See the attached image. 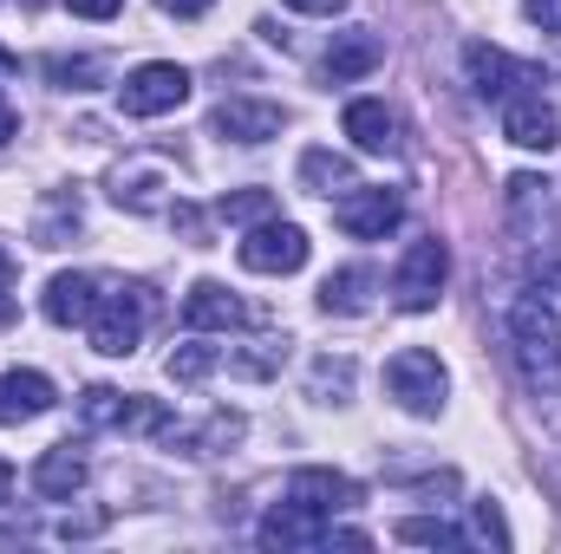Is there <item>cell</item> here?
Returning <instances> with one entry per match:
<instances>
[{"mask_svg":"<svg viewBox=\"0 0 561 554\" xmlns=\"http://www.w3.org/2000/svg\"><path fill=\"white\" fill-rule=\"evenodd\" d=\"M510 346H516V372L523 385L542 399V405H561V326L556 307L542 293H523L510 307Z\"/></svg>","mask_w":561,"mask_h":554,"instance_id":"cell-1","label":"cell"},{"mask_svg":"<svg viewBox=\"0 0 561 554\" xmlns=\"http://www.w3.org/2000/svg\"><path fill=\"white\" fill-rule=\"evenodd\" d=\"M150 313H157V293H150L144 280H105V287H99V307H92V320H85L92 353H105V359H131V353L144 346Z\"/></svg>","mask_w":561,"mask_h":554,"instance_id":"cell-2","label":"cell"},{"mask_svg":"<svg viewBox=\"0 0 561 554\" xmlns=\"http://www.w3.org/2000/svg\"><path fill=\"white\" fill-rule=\"evenodd\" d=\"M386 392H392V405H399V412L437 417V412H444V392H450V372H444V359H437V353L405 346V353H392V359H386Z\"/></svg>","mask_w":561,"mask_h":554,"instance_id":"cell-3","label":"cell"},{"mask_svg":"<svg viewBox=\"0 0 561 554\" xmlns=\"http://www.w3.org/2000/svg\"><path fill=\"white\" fill-rule=\"evenodd\" d=\"M444 280H450V249L437 235H419L405 255H399V275H392V300L405 313H431L444 300Z\"/></svg>","mask_w":561,"mask_h":554,"instance_id":"cell-4","label":"cell"},{"mask_svg":"<svg viewBox=\"0 0 561 554\" xmlns=\"http://www.w3.org/2000/svg\"><path fill=\"white\" fill-rule=\"evenodd\" d=\"M242 268L249 275H300L307 268V255H313V242H307V229L300 222H280V216H268V222H255L249 235H242Z\"/></svg>","mask_w":561,"mask_h":554,"instance_id":"cell-5","label":"cell"},{"mask_svg":"<svg viewBox=\"0 0 561 554\" xmlns=\"http://www.w3.org/2000/svg\"><path fill=\"white\" fill-rule=\"evenodd\" d=\"M333 222H340L353 242H386V235L405 222V196H399V189H386V183H353V189L340 196Z\"/></svg>","mask_w":561,"mask_h":554,"instance_id":"cell-6","label":"cell"},{"mask_svg":"<svg viewBox=\"0 0 561 554\" xmlns=\"http://www.w3.org/2000/svg\"><path fill=\"white\" fill-rule=\"evenodd\" d=\"M183 99H190V72L170 66V59H150V66H138V72L118 85L125 118H163V112H176Z\"/></svg>","mask_w":561,"mask_h":554,"instance_id":"cell-7","label":"cell"},{"mask_svg":"<svg viewBox=\"0 0 561 554\" xmlns=\"http://www.w3.org/2000/svg\"><path fill=\"white\" fill-rule=\"evenodd\" d=\"M79 417H85L92 430H163V424H170L150 399H138V392H112V385H85Z\"/></svg>","mask_w":561,"mask_h":554,"instance_id":"cell-8","label":"cell"},{"mask_svg":"<svg viewBox=\"0 0 561 554\" xmlns=\"http://www.w3.org/2000/svg\"><path fill=\"white\" fill-rule=\"evenodd\" d=\"M327 529H333V522H327L320 509H307V503H294V496H287V503H275V509L262 516V529H255V535H262V549L294 554V549H327Z\"/></svg>","mask_w":561,"mask_h":554,"instance_id":"cell-9","label":"cell"},{"mask_svg":"<svg viewBox=\"0 0 561 554\" xmlns=\"http://www.w3.org/2000/svg\"><path fill=\"white\" fill-rule=\"evenodd\" d=\"M503 138L516 143V150H556L561 112L542 92H516V99H503Z\"/></svg>","mask_w":561,"mask_h":554,"instance_id":"cell-10","label":"cell"},{"mask_svg":"<svg viewBox=\"0 0 561 554\" xmlns=\"http://www.w3.org/2000/svg\"><path fill=\"white\" fill-rule=\"evenodd\" d=\"M280 125H287V112L268 105V99H222L209 112V131L229 143H268V138H280Z\"/></svg>","mask_w":561,"mask_h":554,"instance_id":"cell-11","label":"cell"},{"mask_svg":"<svg viewBox=\"0 0 561 554\" xmlns=\"http://www.w3.org/2000/svg\"><path fill=\"white\" fill-rule=\"evenodd\" d=\"M463 72H470L477 99H516L523 85H536V66H523V59H510L503 46H483V39L463 53Z\"/></svg>","mask_w":561,"mask_h":554,"instance_id":"cell-12","label":"cell"},{"mask_svg":"<svg viewBox=\"0 0 561 554\" xmlns=\"http://www.w3.org/2000/svg\"><path fill=\"white\" fill-rule=\"evenodd\" d=\"M183 326H190V333H236V326H249V307H242L222 280H196V287L183 293Z\"/></svg>","mask_w":561,"mask_h":554,"instance_id":"cell-13","label":"cell"},{"mask_svg":"<svg viewBox=\"0 0 561 554\" xmlns=\"http://www.w3.org/2000/svg\"><path fill=\"white\" fill-rule=\"evenodd\" d=\"M163 196H170V170H163L157 157H138V163H118V170H112V203H118V209L150 216V209H163Z\"/></svg>","mask_w":561,"mask_h":554,"instance_id":"cell-14","label":"cell"},{"mask_svg":"<svg viewBox=\"0 0 561 554\" xmlns=\"http://www.w3.org/2000/svg\"><path fill=\"white\" fill-rule=\"evenodd\" d=\"M287 496L294 503H307V509H320V516H340V509H353L359 503V483L353 476H340V470H294L287 476Z\"/></svg>","mask_w":561,"mask_h":554,"instance_id":"cell-15","label":"cell"},{"mask_svg":"<svg viewBox=\"0 0 561 554\" xmlns=\"http://www.w3.org/2000/svg\"><path fill=\"white\" fill-rule=\"evenodd\" d=\"M386 59V39L373 33V26H346V33H333V46H327V79H366L373 66Z\"/></svg>","mask_w":561,"mask_h":554,"instance_id":"cell-16","label":"cell"},{"mask_svg":"<svg viewBox=\"0 0 561 554\" xmlns=\"http://www.w3.org/2000/svg\"><path fill=\"white\" fill-rule=\"evenodd\" d=\"M33 489H39L46 503H72V496L85 489V450H79V443H53V450L33 463Z\"/></svg>","mask_w":561,"mask_h":554,"instance_id":"cell-17","label":"cell"},{"mask_svg":"<svg viewBox=\"0 0 561 554\" xmlns=\"http://www.w3.org/2000/svg\"><path fill=\"white\" fill-rule=\"evenodd\" d=\"M340 125H346L353 150H366V157H386V150H399V118H392V105H379V99H353Z\"/></svg>","mask_w":561,"mask_h":554,"instance_id":"cell-18","label":"cell"},{"mask_svg":"<svg viewBox=\"0 0 561 554\" xmlns=\"http://www.w3.org/2000/svg\"><path fill=\"white\" fill-rule=\"evenodd\" d=\"M99 287H105L99 275H53L39 307H46V320H53V326H85V320H92V307H99Z\"/></svg>","mask_w":561,"mask_h":554,"instance_id":"cell-19","label":"cell"},{"mask_svg":"<svg viewBox=\"0 0 561 554\" xmlns=\"http://www.w3.org/2000/svg\"><path fill=\"white\" fill-rule=\"evenodd\" d=\"M53 379L46 372H0V424H33L53 412Z\"/></svg>","mask_w":561,"mask_h":554,"instance_id":"cell-20","label":"cell"},{"mask_svg":"<svg viewBox=\"0 0 561 554\" xmlns=\"http://www.w3.org/2000/svg\"><path fill=\"white\" fill-rule=\"evenodd\" d=\"M359 176H353V163L340 157V150H307L300 157V189L307 196H346Z\"/></svg>","mask_w":561,"mask_h":554,"instance_id":"cell-21","label":"cell"},{"mask_svg":"<svg viewBox=\"0 0 561 554\" xmlns=\"http://www.w3.org/2000/svg\"><path fill=\"white\" fill-rule=\"evenodd\" d=\"M79 222H85V209H79V196H46V209H39V222H33V242L39 249H66L72 235H79Z\"/></svg>","mask_w":561,"mask_h":554,"instance_id":"cell-22","label":"cell"},{"mask_svg":"<svg viewBox=\"0 0 561 554\" xmlns=\"http://www.w3.org/2000/svg\"><path fill=\"white\" fill-rule=\"evenodd\" d=\"M320 307L327 313H366L373 307V268H340L320 280Z\"/></svg>","mask_w":561,"mask_h":554,"instance_id":"cell-23","label":"cell"},{"mask_svg":"<svg viewBox=\"0 0 561 554\" xmlns=\"http://www.w3.org/2000/svg\"><path fill=\"white\" fill-rule=\"evenodd\" d=\"M163 437H170V443L183 437V443H190V457H216V450H229V443L242 437V417H236V412H216L203 430H176V424H163Z\"/></svg>","mask_w":561,"mask_h":554,"instance_id":"cell-24","label":"cell"},{"mask_svg":"<svg viewBox=\"0 0 561 554\" xmlns=\"http://www.w3.org/2000/svg\"><path fill=\"white\" fill-rule=\"evenodd\" d=\"M39 72H46V79H53L59 92H85V85H99V79H105V59H99V53H79V59L53 53V59H46Z\"/></svg>","mask_w":561,"mask_h":554,"instance_id":"cell-25","label":"cell"},{"mask_svg":"<svg viewBox=\"0 0 561 554\" xmlns=\"http://www.w3.org/2000/svg\"><path fill=\"white\" fill-rule=\"evenodd\" d=\"M216 366H222V346H203V339H190V346H176V353L163 359V372H170L176 385H203Z\"/></svg>","mask_w":561,"mask_h":554,"instance_id":"cell-26","label":"cell"},{"mask_svg":"<svg viewBox=\"0 0 561 554\" xmlns=\"http://www.w3.org/2000/svg\"><path fill=\"white\" fill-rule=\"evenodd\" d=\"M216 216H222V222L255 229V222H268V216H275V189H236V196H222V203H216Z\"/></svg>","mask_w":561,"mask_h":554,"instance_id":"cell-27","label":"cell"},{"mask_svg":"<svg viewBox=\"0 0 561 554\" xmlns=\"http://www.w3.org/2000/svg\"><path fill=\"white\" fill-rule=\"evenodd\" d=\"M313 399L320 405H346L353 399V359H313Z\"/></svg>","mask_w":561,"mask_h":554,"instance_id":"cell-28","label":"cell"},{"mask_svg":"<svg viewBox=\"0 0 561 554\" xmlns=\"http://www.w3.org/2000/svg\"><path fill=\"white\" fill-rule=\"evenodd\" d=\"M392 535H399V542H412V549H463V535H457L450 522H437V516H405Z\"/></svg>","mask_w":561,"mask_h":554,"instance_id":"cell-29","label":"cell"},{"mask_svg":"<svg viewBox=\"0 0 561 554\" xmlns=\"http://www.w3.org/2000/svg\"><path fill=\"white\" fill-rule=\"evenodd\" d=\"M470 535H477L483 549H510V522H503V509H496V503H477V509H470Z\"/></svg>","mask_w":561,"mask_h":554,"instance_id":"cell-30","label":"cell"},{"mask_svg":"<svg viewBox=\"0 0 561 554\" xmlns=\"http://www.w3.org/2000/svg\"><path fill=\"white\" fill-rule=\"evenodd\" d=\"M13 287H20V275H13V255L0 249V326H13V313H20V300H13Z\"/></svg>","mask_w":561,"mask_h":554,"instance_id":"cell-31","label":"cell"},{"mask_svg":"<svg viewBox=\"0 0 561 554\" xmlns=\"http://www.w3.org/2000/svg\"><path fill=\"white\" fill-rule=\"evenodd\" d=\"M523 13H529L542 33H561V0H523Z\"/></svg>","mask_w":561,"mask_h":554,"instance_id":"cell-32","label":"cell"},{"mask_svg":"<svg viewBox=\"0 0 561 554\" xmlns=\"http://www.w3.org/2000/svg\"><path fill=\"white\" fill-rule=\"evenodd\" d=\"M66 7H72L79 20H112V13H118L125 0H66Z\"/></svg>","mask_w":561,"mask_h":554,"instance_id":"cell-33","label":"cell"},{"mask_svg":"<svg viewBox=\"0 0 561 554\" xmlns=\"http://www.w3.org/2000/svg\"><path fill=\"white\" fill-rule=\"evenodd\" d=\"M287 7H294V13H320V20H333L346 0H287Z\"/></svg>","mask_w":561,"mask_h":554,"instance_id":"cell-34","label":"cell"},{"mask_svg":"<svg viewBox=\"0 0 561 554\" xmlns=\"http://www.w3.org/2000/svg\"><path fill=\"white\" fill-rule=\"evenodd\" d=\"M157 7H163V13H176V20H196L209 0H157Z\"/></svg>","mask_w":561,"mask_h":554,"instance_id":"cell-35","label":"cell"},{"mask_svg":"<svg viewBox=\"0 0 561 554\" xmlns=\"http://www.w3.org/2000/svg\"><path fill=\"white\" fill-rule=\"evenodd\" d=\"M13 131H20V112H13V105H7V99H0V143L13 138Z\"/></svg>","mask_w":561,"mask_h":554,"instance_id":"cell-36","label":"cell"},{"mask_svg":"<svg viewBox=\"0 0 561 554\" xmlns=\"http://www.w3.org/2000/svg\"><path fill=\"white\" fill-rule=\"evenodd\" d=\"M7 489H13V463L0 457V503H7Z\"/></svg>","mask_w":561,"mask_h":554,"instance_id":"cell-37","label":"cell"},{"mask_svg":"<svg viewBox=\"0 0 561 554\" xmlns=\"http://www.w3.org/2000/svg\"><path fill=\"white\" fill-rule=\"evenodd\" d=\"M13 72H20V59H13V53H0V79H13Z\"/></svg>","mask_w":561,"mask_h":554,"instance_id":"cell-38","label":"cell"}]
</instances>
